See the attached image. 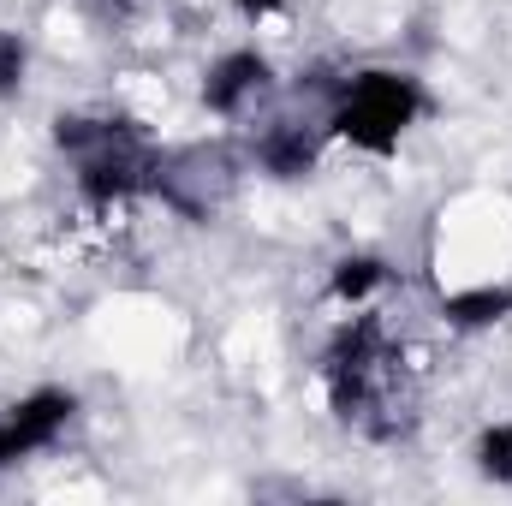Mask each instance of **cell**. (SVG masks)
I'll use <instances>...</instances> for the list:
<instances>
[{"label":"cell","mask_w":512,"mask_h":506,"mask_svg":"<svg viewBox=\"0 0 512 506\" xmlns=\"http://www.w3.org/2000/svg\"><path fill=\"white\" fill-rule=\"evenodd\" d=\"M322 381H328V405L346 429H358L370 441H405L417 429V387L405 376V358L376 310L334 328V340L322 352Z\"/></svg>","instance_id":"cell-1"},{"label":"cell","mask_w":512,"mask_h":506,"mask_svg":"<svg viewBox=\"0 0 512 506\" xmlns=\"http://www.w3.org/2000/svg\"><path fill=\"white\" fill-rule=\"evenodd\" d=\"M429 108L423 84L411 72H387V66H370L358 78H346L334 90V108H328V131L364 155H393L399 137L417 126V114Z\"/></svg>","instance_id":"cell-2"},{"label":"cell","mask_w":512,"mask_h":506,"mask_svg":"<svg viewBox=\"0 0 512 506\" xmlns=\"http://www.w3.org/2000/svg\"><path fill=\"white\" fill-rule=\"evenodd\" d=\"M239 155L227 143H197V149H161L155 167V197L185 215V221H209L227 209V197L239 191Z\"/></svg>","instance_id":"cell-3"},{"label":"cell","mask_w":512,"mask_h":506,"mask_svg":"<svg viewBox=\"0 0 512 506\" xmlns=\"http://www.w3.org/2000/svg\"><path fill=\"white\" fill-rule=\"evenodd\" d=\"M72 417H78V393L72 387H36V393H24L0 417V471L18 465V459H30V453H42V447H54L72 429Z\"/></svg>","instance_id":"cell-4"},{"label":"cell","mask_w":512,"mask_h":506,"mask_svg":"<svg viewBox=\"0 0 512 506\" xmlns=\"http://www.w3.org/2000/svg\"><path fill=\"white\" fill-rule=\"evenodd\" d=\"M268 84H274L268 54L233 48V54H221V60L209 66V78H203V108L221 114V120H239V114H251V102L268 96Z\"/></svg>","instance_id":"cell-5"},{"label":"cell","mask_w":512,"mask_h":506,"mask_svg":"<svg viewBox=\"0 0 512 506\" xmlns=\"http://www.w3.org/2000/svg\"><path fill=\"white\" fill-rule=\"evenodd\" d=\"M322 137H328L322 126L274 120V126L251 143V155L262 161V173H274V179H310V173H316V161H322Z\"/></svg>","instance_id":"cell-6"},{"label":"cell","mask_w":512,"mask_h":506,"mask_svg":"<svg viewBox=\"0 0 512 506\" xmlns=\"http://www.w3.org/2000/svg\"><path fill=\"white\" fill-rule=\"evenodd\" d=\"M441 316L447 328H495L512 316V286H465V292H447L441 298Z\"/></svg>","instance_id":"cell-7"},{"label":"cell","mask_w":512,"mask_h":506,"mask_svg":"<svg viewBox=\"0 0 512 506\" xmlns=\"http://www.w3.org/2000/svg\"><path fill=\"white\" fill-rule=\"evenodd\" d=\"M387 268L382 256H370V251H358V256H340L334 262V274H328V292L340 298V304H364L376 286H387Z\"/></svg>","instance_id":"cell-8"},{"label":"cell","mask_w":512,"mask_h":506,"mask_svg":"<svg viewBox=\"0 0 512 506\" xmlns=\"http://www.w3.org/2000/svg\"><path fill=\"white\" fill-rule=\"evenodd\" d=\"M477 471H483L489 483H507L512 489V417L507 423H489V429L477 435Z\"/></svg>","instance_id":"cell-9"},{"label":"cell","mask_w":512,"mask_h":506,"mask_svg":"<svg viewBox=\"0 0 512 506\" xmlns=\"http://www.w3.org/2000/svg\"><path fill=\"white\" fill-rule=\"evenodd\" d=\"M24 72H30V42L18 30H0V102L24 90Z\"/></svg>","instance_id":"cell-10"},{"label":"cell","mask_w":512,"mask_h":506,"mask_svg":"<svg viewBox=\"0 0 512 506\" xmlns=\"http://www.w3.org/2000/svg\"><path fill=\"white\" fill-rule=\"evenodd\" d=\"M233 6H239L245 18H274V12H280L286 0H233Z\"/></svg>","instance_id":"cell-11"}]
</instances>
